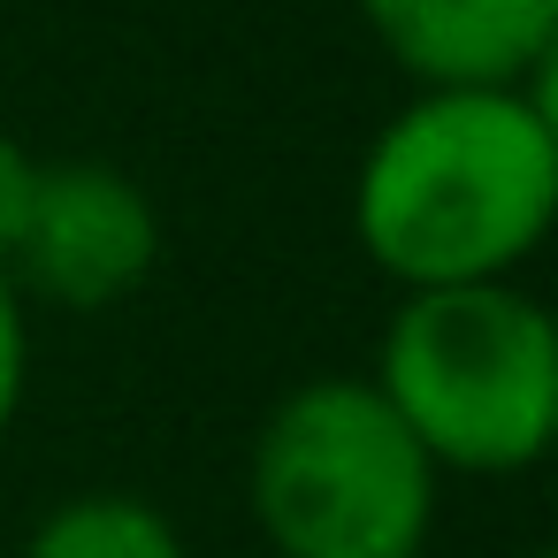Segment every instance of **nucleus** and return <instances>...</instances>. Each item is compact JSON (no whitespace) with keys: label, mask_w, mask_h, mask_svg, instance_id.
<instances>
[{"label":"nucleus","mask_w":558,"mask_h":558,"mask_svg":"<svg viewBox=\"0 0 558 558\" xmlns=\"http://www.w3.org/2000/svg\"><path fill=\"white\" fill-rule=\"evenodd\" d=\"M39 154L32 146H16L9 131H0V260H9V245H16V230H24V215H32V192H39Z\"/></svg>","instance_id":"8"},{"label":"nucleus","mask_w":558,"mask_h":558,"mask_svg":"<svg viewBox=\"0 0 558 558\" xmlns=\"http://www.w3.org/2000/svg\"><path fill=\"white\" fill-rule=\"evenodd\" d=\"M520 100H527V116L543 123V138L558 146V24H550V39L535 47V62L520 70V85H512Z\"/></svg>","instance_id":"9"},{"label":"nucleus","mask_w":558,"mask_h":558,"mask_svg":"<svg viewBox=\"0 0 558 558\" xmlns=\"http://www.w3.org/2000/svg\"><path fill=\"white\" fill-rule=\"evenodd\" d=\"M527 558H558V535H550V543H535V550H527Z\"/></svg>","instance_id":"10"},{"label":"nucleus","mask_w":558,"mask_h":558,"mask_svg":"<svg viewBox=\"0 0 558 558\" xmlns=\"http://www.w3.org/2000/svg\"><path fill=\"white\" fill-rule=\"evenodd\" d=\"M558 230V146L512 85H413L352 169V245L398 291L520 276Z\"/></svg>","instance_id":"1"},{"label":"nucleus","mask_w":558,"mask_h":558,"mask_svg":"<svg viewBox=\"0 0 558 558\" xmlns=\"http://www.w3.org/2000/svg\"><path fill=\"white\" fill-rule=\"evenodd\" d=\"M24 558H192V543L138 489H77L32 520Z\"/></svg>","instance_id":"6"},{"label":"nucleus","mask_w":558,"mask_h":558,"mask_svg":"<svg viewBox=\"0 0 558 558\" xmlns=\"http://www.w3.org/2000/svg\"><path fill=\"white\" fill-rule=\"evenodd\" d=\"M24 390H32V299L16 291L9 260H0V436L16 428Z\"/></svg>","instance_id":"7"},{"label":"nucleus","mask_w":558,"mask_h":558,"mask_svg":"<svg viewBox=\"0 0 558 558\" xmlns=\"http://www.w3.org/2000/svg\"><path fill=\"white\" fill-rule=\"evenodd\" d=\"M444 474L375 375L291 383L245 451V512L276 558H421Z\"/></svg>","instance_id":"3"},{"label":"nucleus","mask_w":558,"mask_h":558,"mask_svg":"<svg viewBox=\"0 0 558 558\" xmlns=\"http://www.w3.org/2000/svg\"><path fill=\"white\" fill-rule=\"evenodd\" d=\"M367 375L436 474L497 482L550 459L558 314L520 276L398 291Z\"/></svg>","instance_id":"2"},{"label":"nucleus","mask_w":558,"mask_h":558,"mask_svg":"<svg viewBox=\"0 0 558 558\" xmlns=\"http://www.w3.org/2000/svg\"><path fill=\"white\" fill-rule=\"evenodd\" d=\"M367 39L413 85H520L558 0H352Z\"/></svg>","instance_id":"5"},{"label":"nucleus","mask_w":558,"mask_h":558,"mask_svg":"<svg viewBox=\"0 0 558 558\" xmlns=\"http://www.w3.org/2000/svg\"><path fill=\"white\" fill-rule=\"evenodd\" d=\"M161 268V207L116 161H47L32 215L9 245L24 299L62 314H108Z\"/></svg>","instance_id":"4"},{"label":"nucleus","mask_w":558,"mask_h":558,"mask_svg":"<svg viewBox=\"0 0 558 558\" xmlns=\"http://www.w3.org/2000/svg\"><path fill=\"white\" fill-rule=\"evenodd\" d=\"M550 459H558V413H550Z\"/></svg>","instance_id":"11"}]
</instances>
